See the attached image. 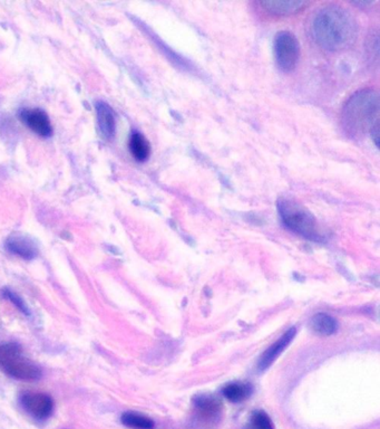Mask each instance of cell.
<instances>
[{"mask_svg": "<svg viewBox=\"0 0 380 429\" xmlns=\"http://www.w3.org/2000/svg\"><path fill=\"white\" fill-rule=\"evenodd\" d=\"M277 207L287 228L314 243L324 242L326 239L318 221L304 206L294 199L281 197Z\"/></svg>", "mask_w": 380, "mask_h": 429, "instance_id": "3", "label": "cell"}, {"mask_svg": "<svg viewBox=\"0 0 380 429\" xmlns=\"http://www.w3.org/2000/svg\"><path fill=\"white\" fill-rule=\"evenodd\" d=\"M260 5L271 15L288 16L302 11V8L307 6V3L306 1H262Z\"/></svg>", "mask_w": 380, "mask_h": 429, "instance_id": "12", "label": "cell"}, {"mask_svg": "<svg viewBox=\"0 0 380 429\" xmlns=\"http://www.w3.org/2000/svg\"><path fill=\"white\" fill-rule=\"evenodd\" d=\"M342 123L344 131L352 138L369 133L378 144L379 128V96L371 89L356 92L342 108Z\"/></svg>", "mask_w": 380, "mask_h": 429, "instance_id": "2", "label": "cell"}, {"mask_svg": "<svg viewBox=\"0 0 380 429\" xmlns=\"http://www.w3.org/2000/svg\"><path fill=\"white\" fill-rule=\"evenodd\" d=\"M273 49L277 65L281 71L291 72L296 69L300 57V45L294 34L286 31L277 34Z\"/></svg>", "mask_w": 380, "mask_h": 429, "instance_id": "5", "label": "cell"}, {"mask_svg": "<svg viewBox=\"0 0 380 429\" xmlns=\"http://www.w3.org/2000/svg\"><path fill=\"white\" fill-rule=\"evenodd\" d=\"M312 329L314 333L319 334L322 337H328L336 333L338 330L337 320L327 313H318L314 316L310 322Z\"/></svg>", "mask_w": 380, "mask_h": 429, "instance_id": "15", "label": "cell"}, {"mask_svg": "<svg viewBox=\"0 0 380 429\" xmlns=\"http://www.w3.org/2000/svg\"><path fill=\"white\" fill-rule=\"evenodd\" d=\"M24 408L37 419H47L53 414L54 401L43 393H25L21 398Z\"/></svg>", "mask_w": 380, "mask_h": 429, "instance_id": "6", "label": "cell"}, {"mask_svg": "<svg viewBox=\"0 0 380 429\" xmlns=\"http://www.w3.org/2000/svg\"><path fill=\"white\" fill-rule=\"evenodd\" d=\"M6 247H7L9 252L21 257L24 260H31L37 255L35 245L29 238L19 236V235L9 237L7 242H6Z\"/></svg>", "mask_w": 380, "mask_h": 429, "instance_id": "11", "label": "cell"}, {"mask_svg": "<svg viewBox=\"0 0 380 429\" xmlns=\"http://www.w3.org/2000/svg\"><path fill=\"white\" fill-rule=\"evenodd\" d=\"M252 391V385L250 383H241V381L227 383L222 389L223 396L231 403H235V404L242 403L245 399L249 398Z\"/></svg>", "mask_w": 380, "mask_h": 429, "instance_id": "14", "label": "cell"}, {"mask_svg": "<svg viewBox=\"0 0 380 429\" xmlns=\"http://www.w3.org/2000/svg\"><path fill=\"white\" fill-rule=\"evenodd\" d=\"M97 122L100 126L101 132L105 139L112 140L116 131V118H115L114 111L105 102L96 103Z\"/></svg>", "mask_w": 380, "mask_h": 429, "instance_id": "10", "label": "cell"}, {"mask_svg": "<svg viewBox=\"0 0 380 429\" xmlns=\"http://www.w3.org/2000/svg\"><path fill=\"white\" fill-rule=\"evenodd\" d=\"M6 296H7L9 300H11L16 306H19L21 311L26 312L25 306H24L23 302L21 301V298H17V296H16L15 294L11 293V292H6Z\"/></svg>", "mask_w": 380, "mask_h": 429, "instance_id": "18", "label": "cell"}, {"mask_svg": "<svg viewBox=\"0 0 380 429\" xmlns=\"http://www.w3.org/2000/svg\"><path fill=\"white\" fill-rule=\"evenodd\" d=\"M247 429H274V425L266 411L255 410L251 415Z\"/></svg>", "mask_w": 380, "mask_h": 429, "instance_id": "17", "label": "cell"}, {"mask_svg": "<svg viewBox=\"0 0 380 429\" xmlns=\"http://www.w3.org/2000/svg\"><path fill=\"white\" fill-rule=\"evenodd\" d=\"M122 423L128 428L132 429H153L154 422L151 418L144 416V415L128 411L125 414H123Z\"/></svg>", "mask_w": 380, "mask_h": 429, "instance_id": "16", "label": "cell"}, {"mask_svg": "<svg viewBox=\"0 0 380 429\" xmlns=\"http://www.w3.org/2000/svg\"><path fill=\"white\" fill-rule=\"evenodd\" d=\"M21 122L27 128H31L34 133L38 134L43 138L53 136V126L51 120L41 108H23L19 113Z\"/></svg>", "mask_w": 380, "mask_h": 429, "instance_id": "7", "label": "cell"}, {"mask_svg": "<svg viewBox=\"0 0 380 429\" xmlns=\"http://www.w3.org/2000/svg\"><path fill=\"white\" fill-rule=\"evenodd\" d=\"M310 33L317 44L324 51H346L357 39V21L342 6L327 5L314 13Z\"/></svg>", "mask_w": 380, "mask_h": 429, "instance_id": "1", "label": "cell"}, {"mask_svg": "<svg viewBox=\"0 0 380 429\" xmlns=\"http://www.w3.org/2000/svg\"><path fill=\"white\" fill-rule=\"evenodd\" d=\"M128 148H130V153L133 156L134 159L138 160V162L146 161L151 154L150 142L140 132H132L130 142H128Z\"/></svg>", "mask_w": 380, "mask_h": 429, "instance_id": "13", "label": "cell"}, {"mask_svg": "<svg viewBox=\"0 0 380 429\" xmlns=\"http://www.w3.org/2000/svg\"><path fill=\"white\" fill-rule=\"evenodd\" d=\"M0 369L19 380L35 381L41 377V368L27 359L16 343L0 345Z\"/></svg>", "mask_w": 380, "mask_h": 429, "instance_id": "4", "label": "cell"}, {"mask_svg": "<svg viewBox=\"0 0 380 429\" xmlns=\"http://www.w3.org/2000/svg\"><path fill=\"white\" fill-rule=\"evenodd\" d=\"M297 330L296 328L292 327L290 329L287 330L286 333L282 337L279 338L271 347L262 353L260 359H259L258 369L260 371H265L272 365L279 355L284 353V350L289 347L292 340L296 337Z\"/></svg>", "mask_w": 380, "mask_h": 429, "instance_id": "8", "label": "cell"}, {"mask_svg": "<svg viewBox=\"0 0 380 429\" xmlns=\"http://www.w3.org/2000/svg\"><path fill=\"white\" fill-rule=\"evenodd\" d=\"M194 407L200 418L205 422L215 423L221 418L222 403L215 396L201 395L194 398Z\"/></svg>", "mask_w": 380, "mask_h": 429, "instance_id": "9", "label": "cell"}]
</instances>
